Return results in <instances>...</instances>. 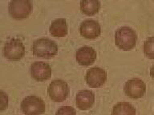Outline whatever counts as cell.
<instances>
[{"label":"cell","instance_id":"obj_1","mask_svg":"<svg viewBox=\"0 0 154 115\" xmlns=\"http://www.w3.org/2000/svg\"><path fill=\"white\" fill-rule=\"evenodd\" d=\"M137 34L129 26H120L115 32V43L124 50H132L137 44Z\"/></svg>","mask_w":154,"mask_h":115},{"label":"cell","instance_id":"obj_3","mask_svg":"<svg viewBox=\"0 0 154 115\" xmlns=\"http://www.w3.org/2000/svg\"><path fill=\"white\" fill-rule=\"evenodd\" d=\"M26 52L23 41L19 38H11L3 46L2 53L6 58L11 61H19L23 58Z\"/></svg>","mask_w":154,"mask_h":115},{"label":"cell","instance_id":"obj_18","mask_svg":"<svg viewBox=\"0 0 154 115\" xmlns=\"http://www.w3.org/2000/svg\"><path fill=\"white\" fill-rule=\"evenodd\" d=\"M9 98L6 92L0 90V111H3L8 107Z\"/></svg>","mask_w":154,"mask_h":115},{"label":"cell","instance_id":"obj_7","mask_svg":"<svg viewBox=\"0 0 154 115\" xmlns=\"http://www.w3.org/2000/svg\"><path fill=\"white\" fill-rule=\"evenodd\" d=\"M124 90L125 94L129 98L134 99L140 98L146 92V84L141 78H132L125 82Z\"/></svg>","mask_w":154,"mask_h":115},{"label":"cell","instance_id":"obj_2","mask_svg":"<svg viewBox=\"0 0 154 115\" xmlns=\"http://www.w3.org/2000/svg\"><path fill=\"white\" fill-rule=\"evenodd\" d=\"M33 54L37 57L51 58L57 55L58 45L55 41L48 38H39L34 41L32 45Z\"/></svg>","mask_w":154,"mask_h":115},{"label":"cell","instance_id":"obj_13","mask_svg":"<svg viewBox=\"0 0 154 115\" xmlns=\"http://www.w3.org/2000/svg\"><path fill=\"white\" fill-rule=\"evenodd\" d=\"M50 34L54 37H64L68 33V26L65 19H56L49 27Z\"/></svg>","mask_w":154,"mask_h":115},{"label":"cell","instance_id":"obj_12","mask_svg":"<svg viewBox=\"0 0 154 115\" xmlns=\"http://www.w3.org/2000/svg\"><path fill=\"white\" fill-rule=\"evenodd\" d=\"M75 103L79 110H90L95 103V94L92 91L88 90H79L75 96Z\"/></svg>","mask_w":154,"mask_h":115},{"label":"cell","instance_id":"obj_19","mask_svg":"<svg viewBox=\"0 0 154 115\" xmlns=\"http://www.w3.org/2000/svg\"><path fill=\"white\" fill-rule=\"evenodd\" d=\"M150 75L152 78H154V63L152 64V66L150 68Z\"/></svg>","mask_w":154,"mask_h":115},{"label":"cell","instance_id":"obj_15","mask_svg":"<svg viewBox=\"0 0 154 115\" xmlns=\"http://www.w3.org/2000/svg\"><path fill=\"white\" fill-rule=\"evenodd\" d=\"M101 3L99 0H82L80 10L87 15H94L100 9Z\"/></svg>","mask_w":154,"mask_h":115},{"label":"cell","instance_id":"obj_5","mask_svg":"<svg viewBox=\"0 0 154 115\" xmlns=\"http://www.w3.org/2000/svg\"><path fill=\"white\" fill-rule=\"evenodd\" d=\"M49 98L55 102H61L66 100L70 93L68 84L62 79L53 80L48 87Z\"/></svg>","mask_w":154,"mask_h":115},{"label":"cell","instance_id":"obj_10","mask_svg":"<svg viewBox=\"0 0 154 115\" xmlns=\"http://www.w3.org/2000/svg\"><path fill=\"white\" fill-rule=\"evenodd\" d=\"M79 33L84 38L95 39L101 34V26L98 21L94 19H85L79 26Z\"/></svg>","mask_w":154,"mask_h":115},{"label":"cell","instance_id":"obj_16","mask_svg":"<svg viewBox=\"0 0 154 115\" xmlns=\"http://www.w3.org/2000/svg\"><path fill=\"white\" fill-rule=\"evenodd\" d=\"M143 50L144 55L151 59H154V36L147 38L144 42Z\"/></svg>","mask_w":154,"mask_h":115},{"label":"cell","instance_id":"obj_11","mask_svg":"<svg viewBox=\"0 0 154 115\" xmlns=\"http://www.w3.org/2000/svg\"><path fill=\"white\" fill-rule=\"evenodd\" d=\"M97 58L96 50L91 46H84L79 47L75 52L77 62L82 66H90L93 64Z\"/></svg>","mask_w":154,"mask_h":115},{"label":"cell","instance_id":"obj_4","mask_svg":"<svg viewBox=\"0 0 154 115\" xmlns=\"http://www.w3.org/2000/svg\"><path fill=\"white\" fill-rule=\"evenodd\" d=\"M21 110L25 115H42L46 111L45 102L36 95H29L23 99Z\"/></svg>","mask_w":154,"mask_h":115},{"label":"cell","instance_id":"obj_8","mask_svg":"<svg viewBox=\"0 0 154 115\" xmlns=\"http://www.w3.org/2000/svg\"><path fill=\"white\" fill-rule=\"evenodd\" d=\"M107 71L101 67L95 66L88 69L85 74V81L91 88H99L107 81Z\"/></svg>","mask_w":154,"mask_h":115},{"label":"cell","instance_id":"obj_14","mask_svg":"<svg viewBox=\"0 0 154 115\" xmlns=\"http://www.w3.org/2000/svg\"><path fill=\"white\" fill-rule=\"evenodd\" d=\"M111 115H136V109L131 103L120 102L113 106Z\"/></svg>","mask_w":154,"mask_h":115},{"label":"cell","instance_id":"obj_9","mask_svg":"<svg viewBox=\"0 0 154 115\" xmlns=\"http://www.w3.org/2000/svg\"><path fill=\"white\" fill-rule=\"evenodd\" d=\"M31 77L36 81H43L48 80L51 77L52 70L48 63L43 61H35L30 67Z\"/></svg>","mask_w":154,"mask_h":115},{"label":"cell","instance_id":"obj_17","mask_svg":"<svg viewBox=\"0 0 154 115\" xmlns=\"http://www.w3.org/2000/svg\"><path fill=\"white\" fill-rule=\"evenodd\" d=\"M55 115H76V111L72 106H61L58 109Z\"/></svg>","mask_w":154,"mask_h":115},{"label":"cell","instance_id":"obj_6","mask_svg":"<svg viewBox=\"0 0 154 115\" xmlns=\"http://www.w3.org/2000/svg\"><path fill=\"white\" fill-rule=\"evenodd\" d=\"M33 5L31 0H11L8 5L10 15L15 19H23L31 13Z\"/></svg>","mask_w":154,"mask_h":115}]
</instances>
